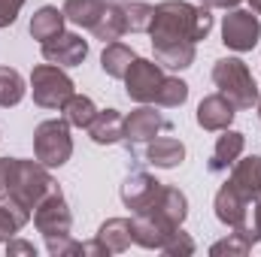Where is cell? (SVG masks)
<instances>
[{"mask_svg":"<svg viewBox=\"0 0 261 257\" xmlns=\"http://www.w3.org/2000/svg\"><path fill=\"white\" fill-rule=\"evenodd\" d=\"M249 6H252V12H255V15H261V0H249Z\"/></svg>","mask_w":261,"mask_h":257,"instance_id":"obj_38","label":"cell"},{"mask_svg":"<svg viewBox=\"0 0 261 257\" xmlns=\"http://www.w3.org/2000/svg\"><path fill=\"white\" fill-rule=\"evenodd\" d=\"M228 182L243 194L246 200H258L261 197V154H252V157L237 160Z\"/></svg>","mask_w":261,"mask_h":257,"instance_id":"obj_20","label":"cell"},{"mask_svg":"<svg viewBox=\"0 0 261 257\" xmlns=\"http://www.w3.org/2000/svg\"><path fill=\"white\" fill-rule=\"evenodd\" d=\"M46 248L52 257H67V254H85V245L70 239V236H55V239H46Z\"/></svg>","mask_w":261,"mask_h":257,"instance_id":"obj_33","label":"cell"},{"mask_svg":"<svg viewBox=\"0 0 261 257\" xmlns=\"http://www.w3.org/2000/svg\"><path fill=\"white\" fill-rule=\"evenodd\" d=\"M125 6V24L134 34H149L152 27V18H155V6L152 3H143V0H130L122 3Z\"/></svg>","mask_w":261,"mask_h":257,"instance_id":"obj_29","label":"cell"},{"mask_svg":"<svg viewBox=\"0 0 261 257\" xmlns=\"http://www.w3.org/2000/svg\"><path fill=\"white\" fill-rule=\"evenodd\" d=\"M152 49H155V61L167 70H186L195 64V43H167Z\"/></svg>","mask_w":261,"mask_h":257,"instance_id":"obj_26","label":"cell"},{"mask_svg":"<svg viewBox=\"0 0 261 257\" xmlns=\"http://www.w3.org/2000/svg\"><path fill=\"white\" fill-rule=\"evenodd\" d=\"M64 9L58 6H40L31 18V37L40 40V43H49L55 40L58 34H64Z\"/></svg>","mask_w":261,"mask_h":257,"instance_id":"obj_22","label":"cell"},{"mask_svg":"<svg viewBox=\"0 0 261 257\" xmlns=\"http://www.w3.org/2000/svg\"><path fill=\"white\" fill-rule=\"evenodd\" d=\"M249 206H252V200H246L231 182H225L219 188V194H216V218L222 224H228L231 230L243 221V215L249 212Z\"/></svg>","mask_w":261,"mask_h":257,"instance_id":"obj_15","label":"cell"},{"mask_svg":"<svg viewBox=\"0 0 261 257\" xmlns=\"http://www.w3.org/2000/svg\"><path fill=\"white\" fill-rule=\"evenodd\" d=\"M189 100V85L182 82V79H170V76H164V82H161V88H158V94H155V103L158 106H182Z\"/></svg>","mask_w":261,"mask_h":257,"instance_id":"obj_30","label":"cell"},{"mask_svg":"<svg viewBox=\"0 0 261 257\" xmlns=\"http://www.w3.org/2000/svg\"><path fill=\"white\" fill-rule=\"evenodd\" d=\"M170 230H176V227L164 224V221L155 218L152 212H137V215H134V242L143 245V248L161 251V245H164V239L170 236Z\"/></svg>","mask_w":261,"mask_h":257,"instance_id":"obj_16","label":"cell"},{"mask_svg":"<svg viewBox=\"0 0 261 257\" xmlns=\"http://www.w3.org/2000/svg\"><path fill=\"white\" fill-rule=\"evenodd\" d=\"M261 40V21L252 9H231L222 21V43L231 52H252Z\"/></svg>","mask_w":261,"mask_h":257,"instance_id":"obj_6","label":"cell"},{"mask_svg":"<svg viewBox=\"0 0 261 257\" xmlns=\"http://www.w3.org/2000/svg\"><path fill=\"white\" fill-rule=\"evenodd\" d=\"M164 127H167L164 115L143 103L140 109H134L128 118H125V142H146V139H155L158 130H164Z\"/></svg>","mask_w":261,"mask_h":257,"instance_id":"obj_13","label":"cell"},{"mask_svg":"<svg viewBox=\"0 0 261 257\" xmlns=\"http://www.w3.org/2000/svg\"><path fill=\"white\" fill-rule=\"evenodd\" d=\"M161 251L170 254V257H189V254H195V239H192L182 227H176V230H170V236L164 239Z\"/></svg>","mask_w":261,"mask_h":257,"instance_id":"obj_31","label":"cell"},{"mask_svg":"<svg viewBox=\"0 0 261 257\" xmlns=\"http://www.w3.org/2000/svg\"><path fill=\"white\" fill-rule=\"evenodd\" d=\"M255 106H258V118H261V97H258V103H255Z\"/></svg>","mask_w":261,"mask_h":257,"instance_id":"obj_39","label":"cell"},{"mask_svg":"<svg viewBox=\"0 0 261 257\" xmlns=\"http://www.w3.org/2000/svg\"><path fill=\"white\" fill-rule=\"evenodd\" d=\"M158 191H161V182L155 176H149V173H130L128 179H125V185H122V203L137 215V212H143V209L152 206V200L158 197Z\"/></svg>","mask_w":261,"mask_h":257,"instance_id":"obj_12","label":"cell"},{"mask_svg":"<svg viewBox=\"0 0 261 257\" xmlns=\"http://www.w3.org/2000/svg\"><path fill=\"white\" fill-rule=\"evenodd\" d=\"M91 34H94L97 40H103V46H107V43H116L122 34H128L125 6H122V3H107V9H103V15L97 18V24L91 27Z\"/></svg>","mask_w":261,"mask_h":257,"instance_id":"obj_23","label":"cell"},{"mask_svg":"<svg viewBox=\"0 0 261 257\" xmlns=\"http://www.w3.org/2000/svg\"><path fill=\"white\" fill-rule=\"evenodd\" d=\"M107 0H64V18L73 21L76 27H94L97 18L103 15Z\"/></svg>","mask_w":261,"mask_h":257,"instance_id":"obj_24","label":"cell"},{"mask_svg":"<svg viewBox=\"0 0 261 257\" xmlns=\"http://www.w3.org/2000/svg\"><path fill=\"white\" fill-rule=\"evenodd\" d=\"M21 6H24V0H0V27H9L18 18Z\"/></svg>","mask_w":261,"mask_h":257,"instance_id":"obj_34","label":"cell"},{"mask_svg":"<svg viewBox=\"0 0 261 257\" xmlns=\"http://www.w3.org/2000/svg\"><path fill=\"white\" fill-rule=\"evenodd\" d=\"M88 136L97 145H116L125 142V118L116 109H97L94 121L88 124Z\"/></svg>","mask_w":261,"mask_h":257,"instance_id":"obj_17","label":"cell"},{"mask_svg":"<svg viewBox=\"0 0 261 257\" xmlns=\"http://www.w3.org/2000/svg\"><path fill=\"white\" fill-rule=\"evenodd\" d=\"M146 160L158 170H173L186 160V145L173 136H158V139H149V148H146Z\"/></svg>","mask_w":261,"mask_h":257,"instance_id":"obj_21","label":"cell"},{"mask_svg":"<svg viewBox=\"0 0 261 257\" xmlns=\"http://www.w3.org/2000/svg\"><path fill=\"white\" fill-rule=\"evenodd\" d=\"M134 49H128L125 43H107L103 46V55H100V67H103V73L107 76H113V79H125V73H128V67L134 64Z\"/></svg>","mask_w":261,"mask_h":257,"instance_id":"obj_25","label":"cell"},{"mask_svg":"<svg viewBox=\"0 0 261 257\" xmlns=\"http://www.w3.org/2000/svg\"><path fill=\"white\" fill-rule=\"evenodd\" d=\"M240 0H200V6H206V9H234Z\"/></svg>","mask_w":261,"mask_h":257,"instance_id":"obj_37","label":"cell"},{"mask_svg":"<svg viewBox=\"0 0 261 257\" xmlns=\"http://www.w3.org/2000/svg\"><path fill=\"white\" fill-rule=\"evenodd\" d=\"M143 212H152L155 218H161V221L170 224V227H182V221H186V215H189V200H186V194L179 191V188L161 185V191L152 200V206L143 209Z\"/></svg>","mask_w":261,"mask_h":257,"instance_id":"obj_11","label":"cell"},{"mask_svg":"<svg viewBox=\"0 0 261 257\" xmlns=\"http://www.w3.org/2000/svg\"><path fill=\"white\" fill-rule=\"evenodd\" d=\"M213 82L219 88V94H225L234 109H252L258 103V85L249 73V67L240 58H222L213 67Z\"/></svg>","mask_w":261,"mask_h":257,"instance_id":"obj_2","label":"cell"},{"mask_svg":"<svg viewBox=\"0 0 261 257\" xmlns=\"http://www.w3.org/2000/svg\"><path fill=\"white\" fill-rule=\"evenodd\" d=\"M243 148H246V136H243L240 130H231V127L222 130V136H219V142H216V148H213L210 170H213V173H222V170L234 167V164L240 160Z\"/></svg>","mask_w":261,"mask_h":257,"instance_id":"obj_19","label":"cell"},{"mask_svg":"<svg viewBox=\"0 0 261 257\" xmlns=\"http://www.w3.org/2000/svg\"><path fill=\"white\" fill-rule=\"evenodd\" d=\"M249 242L243 239V236H237V233H231L228 239H222V242H216L213 248H210V254L213 257H222V254H228V257H243V254H249Z\"/></svg>","mask_w":261,"mask_h":257,"instance_id":"obj_32","label":"cell"},{"mask_svg":"<svg viewBox=\"0 0 261 257\" xmlns=\"http://www.w3.org/2000/svg\"><path fill=\"white\" fill-rule=\"evenodd\" d=\"M73 79L64 73V67L55 64H40L31 73V91H34V103L43 109H64V103L76 94L73 91Z\"/></svg>","mask_w":261,"mask_h":257,"instance_id":"obj_5","label":"cell"},{"mask_svg":"<svg viewBox=\"0 0 261 257\" xmlns=\"http://www.w3.org/2000/svg\"><path fill=\"white\" fill-rule=\"evenodd\" d=\"M24 100V79L15 67H0V106H18Z\"/></svg>","mask_w":261,"mask_h":257,"instance_id":"obj_28","label":"cell"},{"mask_svg":"<svg viewBox=\"0 0 261 257\" xmlns=\"http://www.w3.org/2000/svg\"><path fill=\"white\" fill-rule=\"evenodd\" d=\"M213 30V15L206 6H192L186 0H164L155 6V18L149 27L152 46L167 43H200Z\"/></svg>","mask_w":261,"mask_h":257,"instance_id":"obj_1","label":"cell"},{"mask_svg":"<svg viewBox=\"0 0 261 257\" xmlns=\"http://www.w3.org/2000/svg\"><path fill=\"white\" fill-rule=\"evenodd\" d=\"M234 103L225 94H210L197 106V124L203 130H228L234 121Z\"/></svg>","mask_w":261,"mask_h":257,"instance_id":"obj_14","label":"cell"},{"mask_svg":"<svg viewBox=\"0 0 261 257\" xmlns=\"http://www.w3.org/2000/svg\"><path fill=\"white\" fill-rule=\"evenodd\" d=\"M255 206H258V212H261V197H258V200H255Z\"/></svg>","mask_w":261,"mask_h":257,"instance_id":"obj_40","label":"cell"},{"mask_svg":"<svg viewBox=\"0 0 261 257\" xmlns=\"http://www.w3.org/2000/svg\"><path fill=\"white\" fill-rule=\"evenodd\" d=\"M31 218L34 212L24 203H18L12 194H0V242H9Z\"/></svg>","mask_w":261,"mask_h":257,"instance_id":"obj_18","label":"cell"},{"mask_svg":"<svg viewBox=\"0 0 261 257\" xmlns=\"http://www.w3.org/2000/svg\"><path fill=\"white\" fill-rule=\"evenodd\" d=\"M34 154L43 167H64L73 154L67 118H49L34 130Z\"/></svg>","mask_w":261,"mask_h":257,"instance_id":"obj_4","label":"cell"},{"mask_svg":"<svg viewBox=\"0 0 261 257\" xmlns=\"http://www.w3.org/2000/svg\"><path fill=\"white\" fill-rule=\"evenodd\" d=\"M6 254H28V257H37V248L24 239H9L6 242Z\"/></svg>","mask_w":261,"mask_h":257,"instance_id":"obj_35","label":"cell"},{"mask_svg":"<svg viewBox=\"0 0 261 257\" xmlns=\"http://www.w3.org/2000/svg\"><path fill=\"white\" fill-rule=\"evenodd\" d=\"M161 82H164L161 64L149 61V58H134V64L125 73V91L134 103H155Z\"/></svg>","mask_w":261,"mask_h":257,"instance_id":"obj_8","label":"cell"},{"mask_svg":"<svg viewBox=\"0 0 261 257\" xmlns=\"http://www.w3.org/2000/svg\"><path fill=\"white\" fill-rule=\"evenodd\" d=\"M58 191L55 179L49 176V167H43L40 160H18L12 164V173H9V185L6 194H12L18 203H24L31 212L40 200H46L49 194Z\"/></svg>","mask_w":261,"mask_h":257,"instance_id":"obj_3","label":"cell"},{"mask_svg":"<svg viewBox=\"0 0 261 257\" xmlns=\"http://www.w3.org/2000/svg\"><path fill=\"white\" fill-rule=\"evenodd\" d=\"M134 242V221L130 218H110L100 224L94 242L85 245V254H122Z\"/></svg>","mask_w":261,"mask_h":257,"instance_id":"obj_9","label":"cell"},{"mask_svg":"<svg viewBox=\"0 0 261 257\" xmlns=\"http://www.w3.org/2000/svg\"><path fill=\"white\" fill-rule=\"evenodd\" d=\"M34 227H37L46 239L70 236L73 215H70V209H67V200H64V194H61V188L34 206Z\"/></svg>","mask_w":261,"mask_h":257,"instance_id":"obj_7","label":"cell"},{"mask_svg":"<svg viewBox=\"0 0 261 257\" xmlns=\"http://www.w3.org/2000/svg\"><path fill=\"white\" fill-rule=\"evenodd\" d=\"M64 118L70 127H82L88 130V124L94 121V115H97V106H94V100L91 97H85V94H73L70 100L64 103Z\"/></svg>","mask_w":261,"mask_h":257,"instance_id":"obj_27","label":"cell"},{"mask_svg":"<svg viewBox=\"0 0 261 257\" xmlns=\"http://www.w3.org/2000/svg\"><path fill=\"white\" fill-rule=\"evenodd\" d=\"M43 58L55 67H79L88 58V43L76 34H58L55 40L43 43Z\"/></svg>","mask_w":261,"mask_h":257,"instance_id":"obj_10","label":"cell"},{"mask_svg":"<svg viewBox=\"0 0 261 257\" xmlns=\"http://www.w3.org/2000/svg\"><path fill=\"white\" fill-rule=\"evenodd\" d=\"M12 164H15V157H0V194H6L9 173H12Z\"/></svg>","mask_w":261,"mask_h":257,"instance_id":"obj_36","label":"cell"}]
</instances>
